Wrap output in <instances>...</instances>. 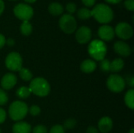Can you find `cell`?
<instances>
[{"label":"cell","instance_id":"3957f363","mask_svg":"<svg viewBox=\"0 0 134 133\" xmlns=\"http://www.w3.org/2000/svg\"><path fill=\"white\" fill-rule=\"evenodd\" d=\"M28 88L31 93L39 97L47 96L50 92V85L48 81L43 78H35L32 79Z\"/></svg>","mask_w":134,"mask_h":133},{"label":"cell","instance_id":"30bf717a","mask_svg":"<svg viewBox=\"0 0 134 133\" xmlns=\"http://www.w3.org/2000/svg\"><path fill=\"white\" fill-rule=\"evenodd\" d=\"M92 38V31L87 26L80 27L75 32V39L79 44H86L90 42Z\"/></svg>","mask_w":134,"mask_h":133},{"label":"cell","instance_id":"484cf974","mask_svg":"<svg viewBox=\"0 0 134 133\" xmlns=\"http://www.w3.org/2000/svg\"><path fill=\"white\" fill-rule=\"evenodd\" d=\"M28 112L31 116H38L41 113V109L38 105H32L28 108Z\"/></svg>","mask_w":134,"mask_h":133},{"label":"cell","instance_id":"7c38bea8","mask_svg":"<svg viewBox=\"0 0 134 133\" xmlns=\"http://www.w3.org/2000/svg\"><path fill=\"white\" fill-rule=\"evenodd\" d=\"M114 50L118 55L122 57L130 56L132 53L131 47L123 41H117L114 44Z\"/></svg>","mask_w":134,"mask_h":133},{"label":"cell","instance_id":"ffe728a7","mask_svg":"<svg viewBox=\"0 0 134 133\" xmlns=\"http://www.w3.org/2000/svg\"><path fill=\"white\" fill-rule=\"evenodd\" d=\"M31 94V92L30 90V89L27 86H21L20 88H18L16 91V95L18 98L24 100L28 98Z\"/></svg>","mask_w":134,"mask_h":133},{"label":"cell","instance_id":"74e56055","mask_svg":"<svg viewBox=\"0 0 134 133\" xmlns=\"http://www.w3.org/2000/svg\"><path fill=\"white\" fill-rule=\"evenodd\" d=\"M106 2L110 4H118L122 2V0H105Z\"/></svg>","mask_w":134,"mask_h":133},{"label":"cell","instance_id":"7bdbcfd3","mask_svg":"<svg viewBox=\"0 0 134 133\" xmlns=\"http://www.w3.org/2000/svg\"><path fill=\"white\" fill-rule=\"evenodd\" d=\"M0 133H2V132H1V129H0Z\"/></svg>","mask_w":134,"mask_h":133},{"label":"cell","instance_id":"f546056e","mask_svg":"<svg viewBox=\"0 0 134 133\" xmlns=\"http://www.w3.org/2000/svg\"><path fill=\"white\" fill-rule=\"evenodd\" d=\"M66 9L68 13V14H72L74 13H75L76 9H77V6L75 5V3L74 2H68L66 5Z\"/></svg>","mask_w":134,"mask_h":133},{"label":"cell","instance_id":"60d3db41","mask_svg":"<svg viewBox=\"0 0 134 133\" xmlns=\"http://www.w3.org/2000/svg\"><path fill=\"white\" fill-rule=\"evenodd\" d=\"M129 133H134V129H130V132H129Z\"/></svg>","mask_w":134,"mask_h":133},{"label":"cell","instance_id":"8fae6325","mask_svg":"<svg viewBox=\"0 0 134 133\" xmlns=\"http://www.w3.org/2000/svg\"><path fill=\"white\" fill-rule=\"evenodd\" d=\"M98 35H99L100 40L103 42L104 41H106V42L111 41L115 35V29L110 25L103 24L98 29Z\"/></svg>","mask_w":134,"mask_h":133},{"label":"cell","instance_id":"83f0119b","mask_svg":"<svg viewBox=\"0 0 134 133\" xmlns=\"http://www.w3.org/2000/svg\"><path fill=\"white\" fill-rule=\"evenodd\" d=\"M32 133H48L47 128L43 125H38L31 130Z\"/></svg>","mask_w":134,"mask_h":133},{"label":"cell","instance_id":"44dd1931","mask_svg":"<svg viewBox=\"0 0 134 133\" xmlns=\"http://www.w3.org/2000/svg\"><path fill=\"white\" fill-rule=\"evenodd\" d=\"M20 30L23 35L28 36L32 33L33 27L29 21H23V23L21 24V25L20 27Z\"/></svg>","mask_w":134,"mask_h":133},{"label":"cell","instance_id":"9a60e30c","mask_svg":"<svg viewBox=\"0 0 134 133\" xmlns=\"http://www.w3.org/2000/svg\"><path fill=\"white\" fill-rule=\"evenodd\" d=\"M13 133H31V126L25 122H17L13 125Z\"/></svg>","mask_w":134,"mask_h":133},{"label":"cell","instance_id":"e575fe53","mask_svg":"<svg viewBox=\"0 0 134 133\" xmlns=\"http://www.w3.org/2000/svg\"><path fill=\"white\" fill-rule=\"evenodd\" d=\"M5 38L2 34H0V49L3 48V46L5 45Z\"/></svg>","mask_w":134,"mask_h":133},{"label":"cell","instance_id":"ac0fdd59","mask_svg":"<svg viewBox=\"0 0 134 133\" xmlns=\"http://www.w3.org/2000/svg\"><path fill=\"white\" fill-rule=\"evenodd\" d=\"M125 63L122 58H117L110 62V71L113 73L119 72L124 67Z\"/></svg>","mask_w":134,"mask_h":133},{"label":"cell","instance_id":"836d02e7","mask_svg":"<svg viewBox=\"0 0 134 133\" xmlns=\"http://www.w3.org/2000/svg\"><path fill=\"white\" fill-rule=\"evenodd\" d=\"M86 133H100L99 130L94 126H90L86 129Z\"/></svg>","mask_w":134,"mask_h":133},{"label":"cell","instance_id":"8d00e7d4","mask_svg":"<svg viewBox=\"0 0 134 133\" xmlns=\"http://www.w3.org/2000/svg\"><path fill=\"white\" fill-rule=\"evenodd\" d=\"M5 9V3L2 0H0V16L2 14Z\"/></svg>","mask_w":134,"mask_h":133},{"label":"cell","instance_id":"d6986e66","mask_svg":"<svg viewBox=\"0 0 134 133\" xmlns=\"http://www.w3.org/2000/svg\"><path fill=\"white\" fill-rule=\"evenodd\" d=\"M124 101L126 105L130 110H134V89H130L128 90L125 95Z\"/></svg>","mask_w":134,"mask_h":133},{"label":"cell","instance_id":"d590c367","mask_svg":"<svg viewBox=\"0 0 134 133\" xmlns=\"http://www.w3.org/2000/svg\"><path fill=\"white\" fill-rule=\"evenodd\" d=\"M5 44H7L9 46H13L15 44V41L13 38H8L7 40H5Z\"/></svg>","mask_w":134,"mask_h":133},{"label":"cell","instance_id":"4fadbf2b","mask_svg":"<svg viewBox=\"0 0 134 133\" xmlns=\"http://www.w3.org/2000/svg\"><path fill=\"white\" fill-rule=\"evenodd\" d=\"M17 82L16 76L13 73H6L1 79V86L4 90L13 89Z\"/></svg>","mask_w":134,"mask_h":133},{"label":"cell","instance_id":"f1b7e54d","mask_svg":"<svg viewBox=\"0 0 134 133\" xmlns=\"http://www.w3.org/2000/svg\"><path fill=\"white\" fill-rule=\"evenodd\" d=\"M7 102H8V96L6 92L2 89H0V106H3L6 104Z\"/></svg>","mask_w":134,"mask_h":133},{"label":"cell","instance_id":"ba28073f","mask_svg":"<svg viewBox=\"0 0 134 133\" xmlns=\"http://www.w3.org/2000/svg\"><path fill=\"white\" fill-rule=\"evenodd\" d=\"M5 64L7 69L9 71H19L22 68L23 59L20 53L16 52H12L6 56Z\"/></svg>","mask_w":134,"mask_h":133},{"label":"cell","instance_id":"2e32d148","mask_svg":"<svg viewBox=\"0 0 134 133\" xmlns=\"http://www.w3.org/2000/svg\"><path fill=\"white\" fill-rule=\"evenodd\" d=\"M97 68V63L94 60L87 59L83 60L80 64V70L83 73L90 74L93 72Z\"/></svg>","mask_w":134,"mask_h":133},{"label":"cell","instance_id":"b9f144b4","mask_svg":"<svg viewBox=\"0 0 134 133\" xmlns=\"http://www.w3.org/2000/svg\"><path fill=\"white\" fill-rule=\"evenodd\" d=\"M10 1H16V0H10Z\"/></svg>","mask_w":134,"mask_h":133},{"label":"cell","instance_id":"5b68a950","mask_svg":"<svg viewBox=\"0 0 134 133\" xmlns=\"http://www.w3.org/2000/svg\"><path fill=\"white\" fill-rule=\"evenodd\" d=\"M59 26L65 34H72L77 29V21L71 14H64L59 20Z\"/></svg>","mask_w":134,"mask_h":133},{"label":"cell","instance_id":"d4e9b609","mask_svg":"<svg viewBox=\"0 0 134 133\" xmlns=\"http://www.w3.org/2000/svg\"><path fill=\"white\" fill-rule=\"evenodd\" d=\"M100 70L104 72H109L110 71V61L108 60L104 59L100 61Z\"/></svg>","mask_w":134,"mask_h":133},{"label":"cell","instance_id":"1f68e13d","mask_svg":"<svg viewBox=\"0 0 134 133\" xmlns=\"http://www.w3.org/2000/svg\"><path fill=\"white\" fill-rule=\"evenodd\" d=\"M6 119V112L4 109L0 107V125L2 124Z\"/></svg>","mask_w":134,"mask_h":133},{"label":"cell","instance_id":"6da1fadb","mask_svg":"<svg viewBox=\"0 0 134 133\" xmlns=\"http://www.w3.org/2000/svg\"><path fill=\"white\" fill-rule=\"evenodd\" d=\"M91 13L92 16L98 23L102 24H107L110 23L114 18V13L112 9L107 4H97L91 10Z\"/></svg>","mask_w":134,"mask_h":133},{"label":"cell","instance_id":"7a4b0ae2","mask_svg":"<svg viewBox=\"0 0 134 133\" xmlns=\"http://www.w3.org/2000/svg\"><path fill=\"white\" fill-rule=\"evenodd\" d=\"M108 48L104 42L95 39L90 42L88 45V53L89 55L97 61L103 60L107 55Z\"/></svg>","mask_w":134,"mask_h":133},{"label":"cell","instance_id":"f35d334b","mask_svg":"<svg viewBox=\"0 0 134 133\" xmlns=\"http://www.w3.org/2000/svg\"><path fill=\"white\" fill-rule=\"evenodd\" d=\"M128 82H129L130 86L133 89V87L134 86V78L133 76H131V77H130V78H129V79H128Z\"/></svg>","mask_w":134,"mask_h":133},{"label":"cell","instance_id":"277c9868","mask_svg":"<svg viewBox=\"0 0 134 133\" xmlns=\"http://www.w3.org/2000/svg\"><path fill=\"white\" fill-rule=\"evenodd\" d=\"M28 112L27 105L20 100L13 102L9 107V116L14 122H20L23 120Z\"/></svg>","mask_w":134,"mask_h":133},{"label":"cell","instance_id":"8992f818","mask_svg":"<svg viewBox=\"0 0 134 133\" xmlns=\"http://www.w3.org/2000/svg\"><path fill=\"white\" fill-rule=\"evenodd\" d=\"M106 84L108 89L115 93L122 92L126 88V81L122 76L116 74H111L108 78Z\"/></svg>","mask_w":134,"mask_h":133},{"label":"cell","instance_id":"d6a6232c","mask_svg":"<svg viewBox=\"0 0 134 133\" xmlns=\"http://www.w3.org/2000/svg\"><path fill=\"white\" fill-rule=\"evenodd\" d=\"M97 0H82V3L86 6V7H93Z\"/></svg>","mask_w":134,"mask_h":133},{"label":"cell","instance_id":"e0dca14e","mask_svg":"<svg viewBox=\"0 0 134 133\" xmlns=\"http://www.w3.org/2000/svg\"><path fill=\"white\" fill-rule=\"evenodd\" d=\"M48 11L51 15L57 16H60L63 13L64 7L59 2H52L49 5Z\"/></svg>","mask_w":134,"mask_h":133},{"label":"cell","instance_id":"4316f807","mask_svg":"<svg viewBox=\"0 0 134 133\" xmlns=\"http://www.w3.org/2000/svg\"><path fill=\"white\" fill-rule=\"evenodd\" d=\"M49 133H65V131H64V128L63 125H55L50 129Z\"/></svg>","mask_w":134,"mask_h":133},{"label":"cell","instance_id":"cb8c5ba5","mask_svg":"<svg viewBox=\"0 0 134 133\" xmlns=\"http://www.w3.org/2000/svg\"><path fill=\"white\" fill-rule=\"evenodd\" d=\"M77 124V122L75 118H68L64 122V128L67 129H72L75 127Z\"/></svg>","mask_w":134,"mask_h":133},{"label":"cell","instance_id":"603a6c76","mask_svg":"<svg viewBox=\"0 0 134 133\" xmlns=\"http://www.w3.org/2000/svg\"><path fill=\"white\" fill-rule=\"evenodd\" d=\"M19 75H20V78L23 81H25V82L31 81L32 79V77H33L31 71L27 68H25V67H22L19 71Z\"/></svg>","mask_w":134,"mask_h":133},{"label":"cell","instance_id":"4dcf8cb0","mask_svg":"<svg viewBox=\"0 0 134 133\" xmlns=\"http://www.w3.org/2000/svg\"><path fill=\"white\" fill-rule=\"evenodd\" d=\"M124 6L129 11H133L134 0H125V2H124Z\"/></svg>","mask_w":134,"mask_h":133},{"label":"cell","instance_id":"7402d4cb","mask_svg":"<svg viewBox=\"0 0 134 133\" xmlns=\"http://www.w3.org/2000/svg\"><path fill=\"white\" fill-rule=\"evenodd\" d=\"M77 16L80 20H87L90 17H92V13L91 10L88 8H81L78 10Z\"/></svg>","mask_w":134,"mask_h":133},{"label":"cell","instance_id":"5bb4252c","mask_svg":"<svg viewBox=\"0 0 134 133\" xmlns=\"http://www.w3.org/2000/svg\"><path fill=\"white\" fill-rule=\"evenodd\" d=\"M113 128V121L109 117H103L98 122V130L102 133H108Z\"/></svg>","mask_w":134,"mask_h":133},{"label":"cell","instance_id":"52a82bcc","mask_svg":"<svg viewBox=\"0 0 134 133\" xmlns=\"http://www.w3.org/2000/svg\"><path fill=\"white\" fill-rule=\"evenodd\" d=\"M14 15L20 20L29 21L34 15L33 8L24 3H19L13 8Z\"/></svg>","mask_w":134,"mask_h":133},{"label":"cell","instance_id":"ab89813d","mask_svg":"<svg viewBox=\"0 0 134 133\" xmlns=\"http://www.w3.org/2000/svg\"><path fill=\"white\" fill-rule=\"evenodd\" d=\"M26 2H27V3H34V2H35L37 0H24Z\"/></svg>","mask_w":134,"mask_h":133},{"label":"cell","instance_id":"9c48e42d","mask_svg":"<svg viewBox=\"0 0 134 133\" xmlns=\"http://www.w3.org/2000/svg\"><path fill=\"white\" fill-rule=\"evenodd\" d=\"M115 34L122 40H128L131 38L133 34V29L130 24L120 22L115 27Z\"/></svg>","mask_w":134,"mask_h":133}]
</instances>
